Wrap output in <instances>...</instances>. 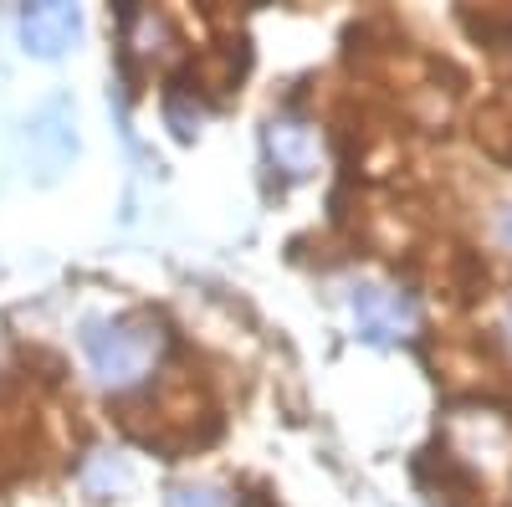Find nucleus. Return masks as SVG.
<instances>
[{
	"mask_svg": "<svg viewBox=\"0 0 512 507\" xmlns=\"http://www.w3.org/2000/svg\"><path fill=\"white\" fill-rule=\"evenodd\" d=\"M497 241H502V246L512 251V205H507L502 216H497Z\"/></svg>",
	"mask_w": 512,
	"mask_h": 507,
	"instance_id": "6e6552de",
	"label": "nucleus"
},
{
	"mask_svg": "<svg viewBox=\"0 0 512 507\" xmlns=\"http://www.w3.org/2000/svg\"><path fill=\"white\" fill-rule=\"evenodd\" d=\"M26 144H31V159L47 169V175H57V169L77 154V134H72V108L57 98V103H47L31 123H26Z\"/></svg>",
	"mask_w": 512,
	"mask_h": 507,
	"instance_id": "20e7f679",
	"label": "nucleus"
},
{
	"mask_svg": "<svg viewBox=\"0 0 512 507\" xmlns=\"http://www.w3.org/2000/svg\"><path fill=\"white\" fill-rule=\"evenodd\" d=\"M82 36V11L47 0V6H26L21 11V47L31 57H62L72 41Z\"/></svg>",
	"mask_w": 512,
	"mask_h": 507,
	"instance_id": "7ed1b4c3",
	"label": "nucleus"
},
{
	"mask_svg": "<svg viewBox=\"0 0 512 507\" xmlns=\"http://www.w3.org/2000/svg\"><path fill=\"white\" fill-rule=\"evenodd\" d=\"M169 507H231V497L216 482H180L169 487Z\"/></svg>",
	"mask_w": 512,
	"mask_h": 507,
	"instance_id": "423d86ee",
	"label": "nucleus"
},
{
	"mask_svg": "<svg viewBox=\"0 0 512 507\" xmlns=\"http://www.w3.org/2000/svg\"><path fill=\"white\" fill-rule=\"evenodd\" d=\"M159 349H164V333H159L154 318L123 313V318L82 323V354H88L98 385H108V390H134L154 369Z\"/></svg>",
	"mask_w": 512,
	"mask_h": 507,
	"instance_id": "f257e3e1",
	"label": "nucleus"
},
{
	"mask_svg": "<svg viewBox=\"0 0 512 507\" xmlns=\"http://www.w3.org/2000/svg\"><path fill=\"white\" fill-rule=\"evenodd\" d=\"M349 313H354V328L369 344H400L420 328V308L410 292H395L384 282H354L349 287Z\"/></svg>",
	"mask_w": 512,
	"mask_h": 507,
	"instance_id": "f03ea898",
	"label": "nucleus"
},
{
	"mask_svg": "<svg viewBox=\"0 0 512 507\" xmlns=\"http://www.w3.org/2000/svg\"><path fill=\"white\" fill-rule=\"evenodd\" d=\"M502 328H507V338H512V308H507V323H502Z\"/></svg>",
	"mask_w": 512,
	"mask_h": 507,
	"instance_id": "1a4fd4ad",
	"label": "nucleus"
},
{
	"mask_svg": "<svg viewBox=\"0 0 512 507\" xmlns=\"http://www.w3.org/2000/svg\"><path fill=\"white\" fill-rule=\"evenodd\" d=\"M108 482H113V487H123V482H128V472H123V461H108V451H103V456L93 461V472H88V487H93V492H103Z\"/></svg>",
	"mask_w": 512,
	"mask_h": 507,
	"instance_id": "0eeeda50",
	"label": "nucleus"
},
{
	"mask_svg": "<svg viewBox=\"0 0 512 507\" xmlns=\"http://www.w3.org/2000/svg\"><path fill=\"white\" fill-rule=\"evenodd\" d=\"M267 159L282 169V175H292V180H303V175H313L318 169V134L308 129L303 118H272L267 123Z\"/></svg>",
	"mask_w": 512,
	"mask_h": 507,
	"instance_id": "39448f33",
	"label": "nucleus"
}]
</instances>
